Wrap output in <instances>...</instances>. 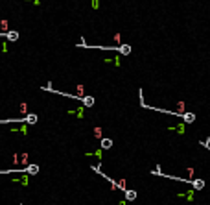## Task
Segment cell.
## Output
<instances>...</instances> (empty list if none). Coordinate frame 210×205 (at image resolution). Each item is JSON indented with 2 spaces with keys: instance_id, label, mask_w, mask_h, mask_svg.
Here are the masks:
<instances>
[{
  "instance_id": "6da1fadb",
  "label": "cell",
  "mask_w": 210,
  "mask_h": 205,
  "mask_svg": "<svg viewBox=\"0 0 210 205\" xmlns=\"http://www.w3.org/2000/svg\"><path fill=\"white\" fill-rule=\"evenodd\" d=\"M183 122H186V124L195 122V115L194 113H183Z\"/></svg>"
},
{
  "instance_id": "7a4b0ae2",
  "label": "cell",
  "mask_w": 210,
  "mask_h": 205,
  "mask_svg": "<svg viewBox=\"0 0 210 205\" xmlns=\"http://www.w3.org/2000/svg\"><path fill=\"white\" fill-rule=\"evenodd\" d=\"M192 187L195 190H203L205 189V181L203 179H192Z\"/></svg>"
},
{
  "instance_id": "3957f363",
  "label": "cell",
  "mask_w": 210,
  "mask_h": 205,
  "mask_svg": "<svg viewBox=\"0 0 210 205\" xmlns=\"http://www.w3.org/2000/svg\"><path fill=\"white\" fill-rule=\"evenodd\" d=\"M118 52L122 54V56H129V54H131V46L129 45H120L118 46Z\"/></svg>"
},
{
  "instance_id": "277c9868",
  "label": "cell",
  "mask_w": 210,
  "mask_h": 205,
  "mask_svg": "<svg viewBox=\"0 0 210 205\" xmlns=\"http://www.w3.org/2000/svg\"><path fill=\"white\" fill-rule=\"evenodd\" d=\"M137 190H125V200L127 201H133V200H137Z\"/></svg>"
},
{
  "instance_id": "5b68a950",
  "label": "cell",
  "mask_w": 210,
  "mask_h": 205,
  "mask_svg": "<svg viewBox=\"0 0 210 205\" xmlns=\"http://www.w3.org/2000/svg\"><path fill=\"white\" fill-rule=\"evenodd\" d=\"M81 102H83L87 107H92V105H94V98H92V96H83Z\"/></svg>"
},
{
  "instance_id": "8992f818",
  "label": "cell",
  "mask_w": 210,
  "mask_h": 205,
  "mask_svg": "<svg viewBox=\"0 0 210 205\" xmlns=\"http://www.w3.org/2000/svg\"><path fill=\"white\" fill-rule=\"evenodd\" d=\"M24 172H26V174H37V172H39V166H37V165H30V166L24 168Z\"/></svg>"
},
{
  "instance_id": "52a82bcc",
  "label": "cell",
  "mask_w": 210,
  "mask_h": 205,
  "mask_svg": "<svg viewBox=\"0 0 210 205\" xmlns=\"http://www.w3.org/2000/svg\"><path fill=\"white\" fill-rule=\"evenodd\" d=\"M111 146H113V141H111V139H102V148L103 150H109Z\"/></svg>"
},
{
  "instance_id": "ba28073f",
  "label": "cell",
  "mask_w": 210,
  "mask_h": 205,
  "mask_svg": "<svg viewBox=\"0 0 210 205\" xmlns=\"http://www.w3.org/2000/svg\"><path fill=\"white\" fill-rule=\"evenodd\" d=\"M6 37H7L9 41H17V39H19V34H17V31H7Z\"/></svg>"
},
{
  "instance_id": "9c48e42d",
  "label": "cell",
  "mask_w": 210,
  "mask_h": 205,
  "mask_svg": "<svg viewBox=\"0 0 210 205\" xmlns=\"http://www.w3.org/2000/svg\"><path fill=\"white\" fill-rule=\"evenodd\" d=\"M94 135L99 139V137H102V129H99V127H96V129H94Z\"/></svg>"
}]
</instances>
